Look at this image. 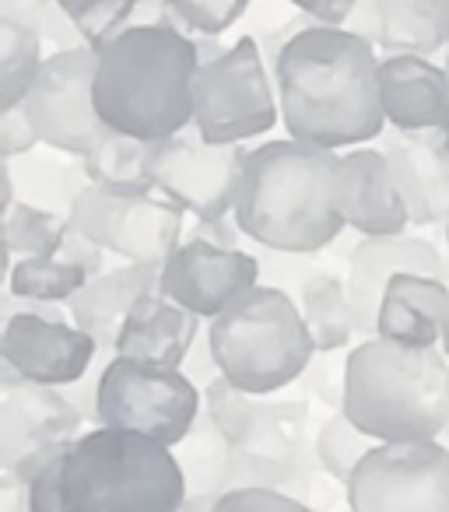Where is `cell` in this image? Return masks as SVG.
Here are the masks:
<instances>
[{
  "label": "cell",
  "instance_id": "3",
  "mask_svg": "<svg viewBox=\"0 0 449 512\" xmlns=\"http://www.w3.org/2000/svg\"><path fill=\"white\" fill-rule=\"evenodd\" d=\"M204 67L190 36L172 25H144L99 50L95 109L116 134L162 144L193 127V85Z\"/></svg>",
  "mask_w": 449,
  "mask_h": 512
},
{
  "label": "cell",
  "instance_id": "49",
  "mask_svg": "<svg viewBox=\"0 0 449 512\" xmlns=\"http://www.w3.org/2000/svg\"><path fill=\"white\" fill-rule=\"evenodd\" d=\"M446 25H449V0H446Z\"/></svg>",
  "mask_w": 449,
  "mask_h": 512
},
{
  "label": "cell",
  "instance_id": "27",
  "mask_svg": "<svg viewBox=\"0 0 449 512\" xmlns=\"http://www.w3.org/2000/svg\"><path fill=\"white\" fill-rule=\"evenodd\" d=\"M4 172L15 179V193H25V204L46 207L71 218V207L78 200V193L88 186L85 165L81 158L71 162H53L46 155H22V158H4Z\"/></svg>",
  "mask_w": 449,
  "mask_h": 512
},
{
  "label": "cell",
  "instance_id": "22",
  "mask_svg": "<svg viewBox=\"0 0 449 512\" xmlns=\"http://www.w3.org/2000/svg\"><path fill=\"white\" fill-rule=\"evenodd\" d=\"M158 274H162V267H141V264L102 271L99 278H92L71 302H67V313H71L74 327L92 334L95 341H99L102 355L113 358L123 320H127L130 309H134L144 295L158 292Z\"/></svg>",
  "mask_w": 449,
  "mask_h": 512
},
{
  "label": "cell",
  "instance_id": "43",
  "mask_svg": "<svg viewBox=\"0 0 449 512\" xmlns=\"http://www.w3.org/2000/svg\"><path fill=\"white\" fill-rule=\"evenodd\" d=\"M0 512H32V491L29 484H11L4 481V505Z\"/></svg>",
  "mask_w": 449,
  "mask_h": 512
},
{
  "label": "cell",
  "instance_id": "12",
  "mask_svg": "<svg viewBox=\"0 0 449 512\" xmlns=\"http://www.w3.org/2000/svg\"><path fill=\"white\" fill-rule=\"evenodd\" d=\"M95 71H99V53L92 46L57 50L46 57L22 106L39 141L50 151L85 158L92 144L109 130L95 109Z\"/></svg>",
  "mask_w": 449,
  "mask_h": 512
},
{
  "label": "cell",
  "instance_id": "25",
  "mask_svg": "<svg viewBox=\"0 0 449 512\" xmlns=\"http://www.w3.org/2000/svg\"><path fill=\"white\" fill-rule=\"evenodd\" d=\"M155 158H158V144L106 130L92 144V151L81 158V165H85L88 183L99 186V190L120 193V197H148L151 190H158Z\"/></svg>",
  "mask_w": 449,
  "mask_h": 512
},
{
  "label": "cell",
  "instance_id": "2",
  "mask_svg": "<svg viewBox=\"0 0 449 512\" xmlns=\"http://www.w3.org/2000/svg\"><path fill=\"white\" fill-rule=\"evenodd\" d=\"M29 491L32 512H179L186 502L169 446L106 425L64 442Z\"/></svg>",
  "mask_w": 449,
  "mask_h": 512
},
{
  "label": "cell",
  "instance_id": "5",
  "mask_svg": "<svg viewBox=\"0 0 449 512\" xmlns=\"http://www.w3.org/2000/svg\"><path fill=\"white\" fill-rule=\"evenodd\" d=\"M344 414L376 442H432L449 425V358L369 337L348 351Z\"/></svg>",
  "mask_w": 449,
  "mask_h": 512
},
{
  "label": "cell",
  "instance_id": "34",
  "mask_svg": "<svg viewBox=\"0 0 449 512\" xmlns=\"http://www.w3.org/2000/svg\"><path fill=\"white\" fill-rule=\"evenodd\" d=\"M250 4L253 0H165V11H169V25L183 36L221 39L232 25H239Z\"/></svg>",
  "mask_w": 449,
  "mask_h": 512
},
{
  "label": "cell",
  "instance_id": "11",
  "mask_svg": "<svg viewBox=\"0 0 449 512\" xmlns=\"http://www.w3.org/2000/svg\"><path fill=\"white\" fill-rule=\"evenodd\" d=\"M71 225L127 264L162 267L186 239V221L172 200L120 197L88 183L71 207Z\"/></svg>",
  "mask_w": 449,
  "mask_h": 512
},
{
  "label": "cell",
  "instance_id": "38",
  "mask_svg": "<svg viewBox=\"0 0 449 512\" xmlns=\"http://www.w3.org/2000/svg\"><path fill=\"white\" fill-rule=\"evenodd\" d=\"M36 144H43V141H39V134H36V127H32L25 106L0 113V151H4V158L32 155Z\"/></svg>",
  "mask_w": 449,
  "mask_h": 512
},
{
  "label": "cell",
  "instance_id": "6",
  "mask_svg": "<svg viewBox=\"0 0 449 512\" xmlns=\"http://www.w3.org/2000/svg\"><path fill=\"white\" fill-rule=\"evenodd\" d=\"M207 341L221 376L253 397H271L292 386L316 358L299 302L271 285L250 288L211 320Z\"/></svg>",
  "mask_w": 449,
  "mask_h": 512
},
{
  "label": "cell",
  "instance_id": "10",
  "mask_svg": "<svg viewBox=\"0 0 449 512\" xmlns=\"http://www.w3.org/2000/svg\"><path fill=\"white\" fill-rule=\"evenodd\" d=\"M85 414L57 386H39L0 369V470L4 481L32 484L64 442L78 439Z\"/></svg>",
  "mask_w": 449,
  "mask_h": 512
},
{
  "label": "cell",
  "instance_id": "29",
  "mask_svg": "<svg viewBox=\"0 0 449 512\" xmlns=\"http://www.w3.org/2000/svg\"><path fill=\"white\" fill-rule=\"evenodd\" d=\"M60 4L78 22L81 36L95 53L130 29L169 25L165 0H60Z\"/></svg>",
  "mask_w": 449,
  "mask_h": 512
},
{
  "label": "cell",
  "instance_id": "37",
  "mask_svg": "<svg viewBox=\"0 0 449 512\" xmlns=\"http://www.w3.org/2000/svg\"><path fill=\"white\" fill-rule=\"evenodd\" d=\"M211 512H316L313 505L285 495V491H264V488H239L225 491L214 502Z\"/></svg>",
  "mask_w": 449,
  "mask_h": 512
},
{
  "label": "cell",
  "instance_id": "33",
  "mask_svg": "<svg viewBox=\"0 0 449 512\" xmlns=\"http://www.w3.org/2000/svg\"><path fill=\"white\" fill-rule=\"evenodd\" d=\"M0 18L25 25V29H32L43 43L57 46V50L88 46L78 22L67 15L60 0H0Z\"/></svg>",
  "mask_w": 449,
  "mask_h": 512
},
{
  "label": "cell",
  "instance_id": "44",
  "mask_svg": "<svg viewBox=\"0 0 449 512\" xmlns=\"http://www.w3.org/2000/svg\"><path fill=\"white\" fill-rule=\"evenodd\" d=\"M442 355L449 358V316H446V327H442Z\"/></svg>",
  "mask_w": 449,
  "mask_h": 512
},
{
  "label": "cell",
  "instance_id": "24",
  "mask_svg": "<svg viewBox=\"0 0 449 512\" xmlns=\"http://www.w3.org/2000/svg\"><path fill=\"white\" fill-rule=\"evenodd\" d=\"M386 57H425L449 50L446 0H379V46Z\"/></svg>",
  "mask_w": 449,
  "mask_h": 512
},
{
  "label": "cell",
  "instance_id": "7",
  "mask_svg": "<svg viewBox=\"0 0 449 512\" xmlns=\"http://www.w3.org/2000/svg\"><path fill=\"white\" fill-rule=\"evenodd\" d=\"M99 425L137 432L176 449L204 414V390L183 369L113 355L99 369Z\"/></svg>",
  "mask_w": 449,
  "mask_h": 512
},
{
  "label": "cell",
  "instance_id": "47",
  "mask_svg": "<svg viewBox=\"0 0 449 512\" xmlns=\"http://www.w3.org/2000/svg\"><path fill=\"white\" fill-rule=\"evenodd\" d=\"M446 246H449V218H446Z\"/></svg>",
  "mask_w": 449,
  "mask_h": 512
},
{
  "label": "cell",
  "instance_id": "4",
  "mask_svg": "<svg viewBox=\"0 0 449 512\" xmlns=\"http://www.w3.org/2000/svg\"><path fill=\"white\" fill-rule=\"evenodd\" d=\"M341 155L299 141H267L250 151L236 200L246 239L264 249L316 256L341 239L344 218L334 204Z\"/></svg>",
  "mask_w": 449,
  "mask_h": 512
},
{
  "label": "cell",
  "instance_id": "28",
  "mask_svg": "<svg viewBox=\"0 0 449 512\" xmlns=\"http://www.w3.org/2000/svg\"><path fill=\"white\" fill-rule=\"evenodd\" d=\"M172 453H176L179 470H183L186 498H221L229 491L232 446L221 435V428L207 418V411L200 414L193 432Z\"/></svg>",
  "mask_w": 449,
  "mask_h": 512
},
{
  "label": "cell",
  "instance_id": "1",
  "mask_svg": "<svg viewBox=\"0 0 449 512\" xmlns=\"http://www.w3.org/2000/svg\"><path fill=\"white\" fill-rule=\"evenodd\" d=\"M274 85L288 137L309 148H355L386 127L376 46L348 29L299 32L281 53Z\"/></svg>",
  "mask_w": 449,
  "mask_h": 512
},
{
  "label": "cell",
  "instance_id": "45",
  "mask_svg": "<svg viewBox=\"0 0 449 512\" xmlns=\"http://www.w3.org/2000/svg\"><path fill=\"white\" fill-rule=\"evenodd\" d=\"M442 71H446V78H449V50L442 53Z\"/></svg>",
  "mask_w": 449,
  "mask_h": 512
},
{
  "label": "cell",
  "instance_id": "19",
  "mask_svg": "<svg viewBox=\"0 0 449 512\" xmlns=\"http://www.w3.org/2000/svg\"><path fill=\"white\" fill-rule=\"evenodd\" d=\"M379 102L400 134H442L449 127V78L425 57L379 60Z\"/></svg>",
  "mask_w": 449,
  "mask_h": 512
},
{
  "label": "cell",
  "instance_id": "32",
  "mask_svg": "<svg viewBox=\"0 0 449 512\" xmlns=\"http://www.w3.org/2000/svg\"><path fill=\"white\" fill-rule=\"evenodd\" d=\"M376 446L379 442L369 439L358 425H351V418L344 411H334L316 428V456H320V467L327 470L337 484H344V488H348L358 463Z\"/></svg>",
  "mask_w": 449,
  "mask_h": 512
},
{
  "label": "cell",
  "instance_id": "30",
  "mask_svg": "<svg viewBox=\"0 0 449 512\" xmlns=\"http://www.w3.org/2000/svg\"><path fill=\"white\" fill-rule=\"evenodd\" d=\"M43 39L18 22L0 18V109H18L43 71Z\"/></svg>",
  "mask_w": 449,
  "mask_h": 512
},
{
  "label": "cell",
  "instance_id": "8",
  "mask_svg": "<svg viewBox=\"0 0 449 512\" xmlns=\"http://www.w3.org/2000/svg\"><path fill=\"white\" fill-rule=\"evenodd\" d=\"M278 85L257 36H243L200 67L193 85V127L211 144H246L278 127Z\"/></svg>",
  "mask_w": 449,
  "mask_h": 512
},
{
  "label": "cell",
  "instance_id": "35",
  "mask_svg": "<svg viewBox=\"0 0 449 512\" xmlns=\"http://www.w3.org/2000/svg\"><path fill=\"white\" fill-rule=\"evenodd\" d=\"M260 260V285H271V288H281L288 292L295 302H299V292L309 278H313L320 267H313L316 256H295V253H278V249H264L257 246L253 249Z\"/></svg>",
  "mask_w": 449,
  "mask_h": 512
},
{
  "label": "cell",
  "instance_id": "18",
  "mask_svg": "<svg viewBox=\"0 0 449 512\" xmlns=\"http://www.w3.org/2000/svg\"><path fill=\"white\" fill-rule=\"evenodd\" d=\"M411 225H446L449 218V148L442 134H390L379 137Z\"/></svg>",
  "mask_w": 449,
  "mask_h": 512
},
{
  "label": "cell",
  "instance_id": "13",
  "mask_svg": "<svg viewBox=\"0 0 449 512\" xmlns=\"http://www.w3.org/2000/svg\"><path fill=\"white\" fill-rule=\"evenodd\" d=\"M250 148L243 144H211L186 127L183 134L158 144L155 186L165 200L197 221H218L236 211Z\"/></svg>",
  "mask_w": 449,
  "mask_h": 512
},
{
  "label": "cell",
  "instance_id": "23",
  "mask_svg": "<svg viewBox=\"0 0 449 512\" xmlns=\"http://www.w3.org/2000/svg\"><path fill=\"white\" fill-rule=\"evenodd\" d=\"M102 253H106V249L95 246L88 235H81L78 228L71 225L67 242L57 253L15 260L11 278H8V292L15 295V299L50 302V306L71 302L88 281L102 274Z\"/></svg>",
  "mask_w": 449,
  "mask_h": 512
},
{
  "label": "cell",
  "instance_id": "16",
  "mask_svg": "<svg viewBox=\"0 0 449 512\" xmlns=\"http://www.w3.org/2000/svg\"><path fill=\"white\" fill-rule=\"evenodd\" d=\"M397 274H425V278L449 281V267L439 249L425 239H411V235L358 239V246L348 253V295L358 334L365 341L376 337L379 302Z\"/></svg>",
  "mask_w": 449,
  "mask_h": 512
},
{
  "label": "cell",
  "instance_id": "26",
  "mask_svg": "<svg viewBox=\"0 0 449 512\" xmlns=\"http://www.w3.org/2000/svg\"><path fill=\"white\" fill-rule=\"evenodd\" d=\"M299 309L306 330L313 337L316 351H344L358 337L355 309H351L348 278H337L334 271L320 267L313 278L302 285Z\"/></svg>",
  "mask_w": 449,
  "mask_h": 512
},
{
  "label": "cell",
  "instance_id": "21",
  "mask_svg": "<svg viewBox=\"0 0 449 512\" xmlns=\"http://www.w3.org/2000/svg\"><path fill=\"white\" fill-rule=\"evenodd\" d=\"M449 316V281L397 274L386 285L376 316V337L404 348H435Z\"/></svg>",
  "mask_w": 449,
  "mask_h": 512
},
{
  "label": "cell",
  "instance_id": "9",
  "mask_svg": "<svg viewBox=\"0 0 449 512\" xmlns=\"http://www.w3.org/2000/svg\"><path fill=\"white\" fill-rule=\"evenodd\" d=\"M348 512H449V446L379 442L351 474Z\"/></svg>",
  "mask_w": 449,
  "mask_h": 512
},
{
  "label": "cell",
  "instance_id": "20",
  "mask_svg": "<svg viewBox=\"0 0 449 512\" xmlns=\"http://www.w3.org/2000/svg\"><path fill=\"white\" fill-rule=\"evenodd\" d=\"M200 316L186 313L162 292H151L130 309L116 337V355L134 362L162 365V369H183L193 344L200 341Z\"/></svg>",
  "mask_w": 449,
  "mask_h": 512
},
{
  "label": "cell",
  "instance_id": "36",
  "mask_svg": "<svg viewBox=\"0 0 449 512\" xmlns=\"http://www.w3.org/2000/svg\"><path fill=\"white\" fill-rule=\"evenodd\" d=\"M344 379H348V358H341V351H316L302 383L323 407L344 411Z\"/></svg>",
  "mask_w": 449,
  "mask_h": 512
},
{
  "label": "cell",
  "instance_id": "31",
  "mask_svg": "<svg viewBox=\"0 0 449 512\" xmlns=\"http://www.w3.org/2000/svg\"><path fill=\"white\" fill-rule=\"evenodd\" d=\"M67 232H71V218L46 211V207L18 200L15 207L4 211V246H8V253L15 260L57 253L67 242Z\"/></svg>",
  "mask_w": 449,
  "mask_h": 512
},
{
  "label": "cell",
  "instance_id": "42",
  "mask_svg": "<svg viewBox=\"0 0 449 512\" xmlns=\"http://www.w3.org/2000/svg\"><path fill=\"white\" fill-rule=\"evenodd\" d=\"M344 29L362 36L365 43L379 46V0H358L348 22H344Z\"/></svg>",
  "mask_w": 449,
  "mask_h": 512
},
{
  "label": "cell",
  "instance_id": "15",
  "mask_svg": "<svg viewBox=\"0 0 449 512\" xmlns=\"http://www.w3.org/2000/svg\"><path fill=\"white\" fill-rule=\"evenodd\" d=\"M260 285V260L246 249L183 239L158 274V292L200 320H218L236 299Z\"/></svg>",
  "mask_w": 449,
  "mask_h": 512
},
{
  "label": "cell",
  "instance_id": "39",
  "mask_svg": "<svg viewBox=\"0 0 449 512\" xmlns=\"http://www.w3.org/2000/svg\"><path fill=\"white\" fill-rule=\"evenodd\" d=\"M295 11L309 15L316 25H330V29H344L348 15L355 11L358 0H285Z\"/></svg>",
  "mask_w": 449,
  "mask_h": 512
},
{
  "label": "cell",
  "instance_id": "41",
  "mask_svg": "<svg viewBox=\"0 0 449 512\" xmlns=\"http://www.w3.org/2000/svg\"><path fill=\"white\" fill-rule=\"evenodd\" d=\"M183 372L193 379V383L200 386V390H207V386L214 383V379L221 376L218 372V362H214V351H211V341H207V330L200 334V341L193 344L190 358L183 362Z\"/></svg>",
  "mask_w": 449,
  "mask_h": 512
},
{
  "label": "cell",
  "instance_id": "17",
  "mask_svg": "<svg viewBox=\"0 0 449 512\" xmlns=\"http://www.w3.org/2000/svg\"><path fill=\"white\" fill-rule=\"evenodd\" d=\"M334 204L344 225L355 228L362 239L404 235L411 225L407 204L379 148H355L341 155L334 179Z\"/></svg>",
  "mask_w": 449,
  "mask_h": 512
},
{
  "label": "cell",
  "instance_id": "46",
  "mask_svg": "<svg viewBox=\"0 0 449 512\" xmlns=\"http://www.w3.org/2000/svg\"><path fill=\"white\" fill-rule=\"evenodd\" d=\"M442 141H446V148H449V127H446V130H442Z\"/></svg>",
  "mask_w": 449,
  "mask_h": 512
},
{
  "label": "cell",
  "instance_id": "14",
  "mask_svg": "<svg viewBox=\"0 0 449 512\" xmlns=\"http://www.w3.org/2000/svg\"><path fill=\"white\" fill-rule=\"evenodd\" d=\"M99 355V341L67 320H46L36 313H15L4 320L0 369L15 372L18 379L67 390L85 383Z\"/></svg>",
  "mask_w": 449,
  "mask_h": 512
},
{
  "label": "cell",
  "instance_id": "48",
  "mask_svg": "<svg viewBox=\"0 0 449 512\" xmlns=\"http://www.w3.org/2000/svg\"><path fill=\"white\" fill-rule=\"evenodd\" d=\"M442 439H446V442H449V425H446V432H442Z\"/></svg>",
  "mask_w": 449,
  "mask_h": 512
},
{
  "label": "cell",
  "instance_id": "40",
  "mask_svg": "<svg viewBox=\"0 0 449 512\" xmlns=\"http://www.w3.org/2000/svg\"><path fill=\"white\" fill-rule=\"evenodd\" d=\"M186 239L211 242V246H221V249H243L239 246L243 228H239L236 214H229V218H218V221H197V228H190Z\"/></svg>",
  "mask_w": 449,
  "mask_h": 512
}]
</instances>
